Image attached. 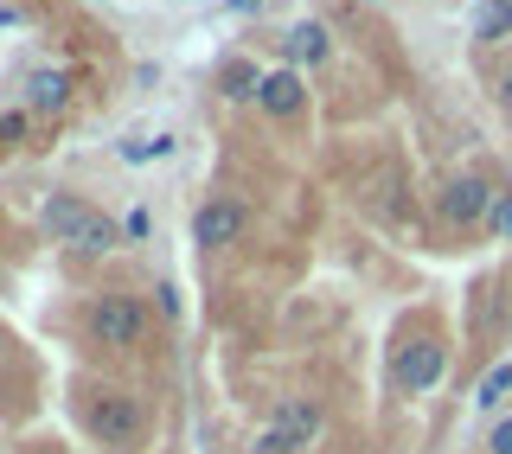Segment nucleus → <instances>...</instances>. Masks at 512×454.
<instances>
[{
    "label": "nucleus",
    "instance_id": "obj_1",
    "mask_svg": "<svg viewBox=\"0 0 512 454\" xmlns=\"http://www.w3.org/2000/svg\"><path fill=\"white\" fill-rule=\"evenodd\" d=\"M90 333L103 339V346H141V333H148V307L128 301V295H109V301H96Z\"/></svg>",
    "mask_w": 512,
    "mask_h": 454
},
{
    "label": "nucleus",
    "instance_id": "obj_2",
    "mask_svg": "<svg viewBox=\"0 0 512 454\" xmlns=\"http://www.w3.org/2000/svg\"><path fill=\"white\" fill-rule=\"evenodd\" d=\"M90 429L103 435V448H128V442L141 435V403H135V397H122V391L96 397V410H90Z\"/></svg>",
    "mask_w": 512,
    "mask_h": 454
},
{
    "label": "nucleus",
    "instance_id": "obj_3",
    "mask_svg": "<svg viewBox=\"0 0 512 454\" xmlns=\"http://www.w3.org/2000/svg\"><path fill=\"white\" fill-rule=\"evenodd\" d=\"M237 231H244V205H231V199L199 205V218H192V243H205V250H218V243H237Z\"/></svg>",
    "mask_w": 512,
    "mask_h": 454
},
{
    "label": "nucleus",
    "instance_id": "obj_4",
    "mask_svg": "<svg viewBox=\"0 0 512 454\" xmlns=\"http://www.w3.org/2000/svg\"><path fill=\"white\" fill-rule=\"evenodd\" d=\"M493 199H500V192H493L487 180H474V173H468V180H455V186L442 192V212L455 218V224H480V218L493 212Z\"/></svg>",
    "mask_w": 512,
    "mask_h": 454
},
{
    "label": "nucleus",
    "instance_id": "obj_5",
    "mask_svg": "<svg viewBox=\"0 0 512 454\" xmlns=\"http://www.w3.org/2000/svg\"><path fill=\"white\" fill-rule=\"evenodd\" d=\"M442 346H429V339H423V346H404V352H397V384H404V391H429V384H436L442 378Z\"/></svg>",
    "mask_w": 512,
    "mask_h": 454
},
{
    "label": "nucleus",
    "instance_id": "obj_6",
    "mask_svg": "<svg viewBox=\"0 0 512 454\" xmlns=\"http://www.w3.org/2000/svg\"><path fill=\"white\" fill-rule=\"evenodd\" d=\"M90 224H96V212H90L84 199H52V205H45V231L64 237V243H77Z\"/></svg>",
    "mask_w": 512,
    "mask_h": 454
},
{
    "label": "nucleus",
    "instance_id": "obj_7",
    "mask_svg": "<svg viewBox=\"0 0 512 454\" xmlns=\"http://www.w3.org/2000/svg\"><path fill=\"white\" fill-rule=\"evenodd\" d=\"M276 429L288 435V442H314V435H320V403H308V397H282Z\"/></svg>",
    "mask_w": 512,
    "mask_h": 454
},
{
    "label": "nucleus",
    "instance_id": "obj_8",
    "mask_svg": "<svg viewBox=\"0 0 512 454\" xmlns=\"http://www.w3.org/2000/svg\"><path fill=\"white\" fill-rule=\"evenodd\" d=\"M256 96H263V109H269V116H295V109H301V96H308V90H301V77H295V71H269Z\"/></svg>",
    "mask_w": 512,
    "mask_h": 454
},
{
    "label": "nucleus",
    "instance_id": "obj_9",
    "mask_svg": "<svg viewBox=\"0 0 512 454\" xmlns=\"http://www.w3.org/2000/svg\"><path fill=\"white\" fill-rule=\"evenodd\" d=\"M474 39H512V0H480L474 7Z\"/></svg>",
    "mask_w": 512,
    "mask_h": 454
},
{
    "label": "nucleus",
    "instance_id": "obj_10",
    "mask_svg": "<svg viewBox=\"0 0 512 454\" xmlns=\"http://www.w3.org/2000/svg\"><path fill=\"white\" fill-rule=\"evenodd\" d=\"M26 96H32V109H64V103H71V77H64V71H32Z\"/></svg>",
    "mask_w": 512,
    "mask_h": 454
},
{
    "label": "nucleus",
    "instance_id": "obj_11",
    "mask_svg": "<svg viewBox=\"0 0 512 454\" xmlns=\"http://www.w3.org/2000/svg\"><path fill=\"white\" fill-rule=\"evenodd\" d=\"M288 58H301V64H314V58H327V26H314V20H301L295 32H288Z\"/></svg>",
    "mask_w": 512,
    "mask_h": 454
},
{
    "label": "nucleus",
    "instance_id": "obj_12",
    "mask_svg": "<svg viewBox=\"0 0 512 454\" xmlns=\"http://www.w3.org/2000/svg\"><path fill=\"white\" fill-rule=\"evenodd\" d=\"M506 397H512V365H493L487 378H480V391H474V403H480V410H500Z\"/></svg>",
    "mask_w": 512,
    "mask_h": 454
},
{
    "label": "nucleus",
    "instance_id": "obj_13",
    "mask_svg": "<svg viewBox=\"0 0 512 454\" xmlns=\"http://www.w3.org/2000/svg\"><path fill=\"white\" fill-rule=\"evenodd\" d=\"M218 84H224V96H256V90H263V77H256V64L237 58V64H224Z\"/></svg>",
    "mask_w": 512,
    "mask_h": 454
},
{
    "label": "nucleus",
    "instance_id": "obj_14",
    "mask_svg": "<svg viewBox=\"0 0 512 454\" xmlns=\"http://www.w3.org/2000/svg\"><path fill=\"white\" fill-rule=\"evenodd\" d=\"M109 243H116V224H109V218H96V224H90V231H84V237H77V243H71V250H84V256H103V250H109Z\"/></svg>",
    "mask_w": 512,
    "mask_h": 454
},
{
    "label": "nucleus",
    "instance_id": "obj_15",
    "mask_svg": "<svg viewBox=\"0 0 512 454\" xmlns=\"http://www.w3.org/2000/svg\"><path fill=\"white\" fill-rule=\"evenodd\" d=\"M167 148H173V141H167V135H154V141H148V135H135V141H122V154H128V160H154V154H167Z\"/></svg>",
    "mask_w": 512,
    "mask_h": 454
},
{
    "label": "nucleus",
    "instance_id": "obj_16",
    "mask_svg": "<svg viewBox=\"0 0 512 454\" xmlns=\"http://www.w3.org/2000/svg\"><path fill=\"white\" fill-rule=\"evenodd\" d=\"M295 448H301V442H288V435H282V429H269V435H263V442H256V454H295Z\"/></svg>",
    "mask_w": 512,
    "mask_h": 454
},
{
    "label": "nucleus",
    "instance_id": "obj_17",
    "mask_svg": "<svg viewBox=\"0 0 512 454\" xmlns=\"http://www.w3.org/2000/svg\"><path fill=\"white\" fill-rule=\"evenodd\" d=\"M487 448H493V454H512V416H506V423H493V435H487Z\"/></svg>",
    "mask_w": 512,
    "mask_h": 454
},
{
    "label": "nucleus",
    "instance_id": "obj_18",
    "mask_svg": "<svg viewBox=\"0 0 512 454\" xmlns=\"http://www.w3.org/2000/svg\"><path fill=\"white\" fill-rule=\"evenodd\" d=\"M493 224L512 237V192H500V199H493Z\"/></svg>",
    "mask_w": 512,
    "mask_h": 454
},
{
    "label": "nucleus",
    "instance_id": "obj_19",
    "mask_svg": "<svg viewBox=\"0 0 512 454\" xmlns=\"http://www.w3.org/2000/svg\"><path fill=\"white\" fill-rule=\"evenodd\" d=\"M20 128H26L20 116H0V141H13V135H20Z\"/></svg>",
    "mask_w": 512,
    "mask_h": 454
},
{
    "label": "nucleus",
    "instance_id": "obj_20",
    "mask_svg": "<svg viewBox=\"0 0 512 454\" xmlns=\"http://www.w3.org/2000/svg\"><path fill=\"white\" fill-rule=\"evenodd\" d=\"M231 7H237V13H250V7H256V0H231Z\"/></svg>",
    "mask_w": 512,
    "mask_h": 454
},
{
    "label": "nucleus",
    "instance_id": "obj_21",
    "mask_svg": "<svg viewBox=\"0 0 512 454\" xmlns=\"http://www.w3.org/2000/svg\"><path fill=\"white\" fill-rule=\"evenodd\" d=\"M506 96H512V77H506Z\"/></svg>",
    "mask_w": 512,
    "mask_h": 454
}]
</instances>
